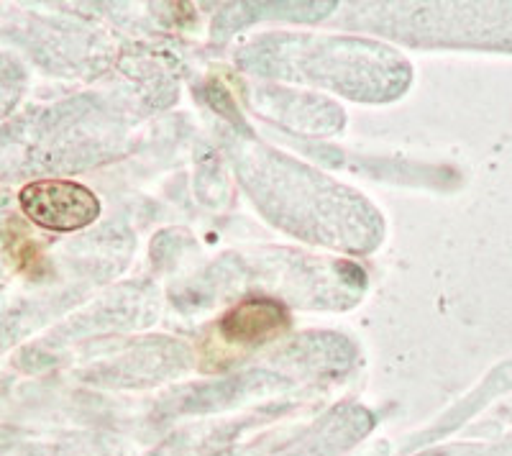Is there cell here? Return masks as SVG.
<instances>
[{
	"instance_id": "2",
	"label": "cell",
	"mask_w": 512,
	"mask_h": 456,
	"mask_svg": "<svg viewBox=\"0 0 512 456\" xmlns=\"http://www.w3.org/2000/svg\"><path fill=\"white\" fill-rule=\"evenodd\" d=\"M228 344L256 346L290 331V313L272 298H246L233 305L218 323Z\"/></svg>"
},
{
	"instance_id": "1",
	"label": "cell",
	"mask_w": 512,
	"mask_h": 456,
	"mask_svg": "<svg viewBox=\"0 0 512 456\" xmlns=\"http://www.w3.org/2000/svg\"><path fill=\"white\" fill-rule=\"evenodd\" d=\"M21 211L31 223L47 231H77L100 216V200L80 182L36 180L18 193Z\"/></svg>"
},
{
	"instance_id": "3",
	"label": "cell",
	"mask_w": 512,
	"mask_h": 456,
	"mask_svg": "<svg viewBox=\"0 0 512 456\" xmlns=\"http://www.w3.org/2000/svg\"><path fill=\"white\" fill-rule=\"evenodd\" d=\"M3 241H6V252L13 259L18 272H24L29 277H39L44 272V252H41V246L26 234L24 228L11 226L6 236H3Z\"/></svg>"
}]
</instances>
